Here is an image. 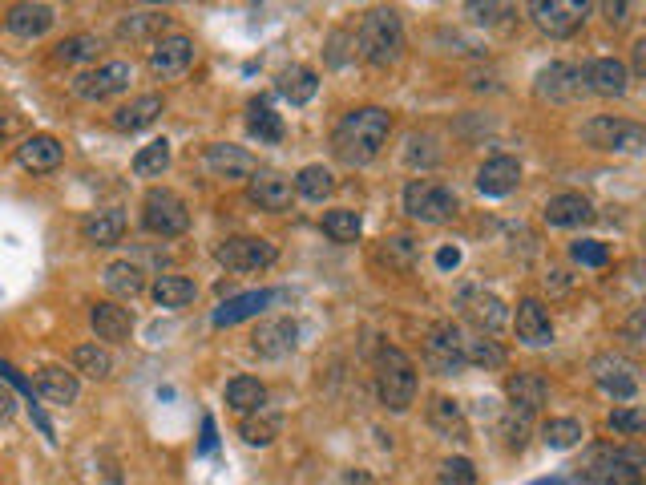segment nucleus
I'll return each mask as SVG.
<instances>
[{
	"mask_svg": "<svg viewBox=\"0 0 646 485\" xmlns=\"http://www.w3.org/2000/svg\"><path fill=\"white\" fill-rule=\"evenodd\" d=\"M388 134H392V114L380 106H360L340 118V126L332 134V150L344 166H368L380 158Z\"/></svg>",
	"mask_w": 646,
	"mask_h": 485,
	"instance_id": "f257e3e1",
	"label": "nucleus"
},
{
	"mask_svg": "<svg viewBox=\"0 0 646 485\" xmlns=\"http://www.w3.org/2000/svg\"><path fill=\"white\" fill-rule=\"evenodd\" d=\"M574 469L590 485H646V453L634 441L630 445L598 441L582 453V461Z\"/></svg>",
	"mask_w": 646,
	"mask_h": 485,
	"instance_id": "f03ea898",
	"label": "nucleus"
},
{
	"mask_svg": "<svg viewBox=\"0 0 646 485\" xmlns=\"http://www.w3.org/2000/svg\"><path fill=\"white\" fill-rule=\"evenodd\" d=\"M416 388H420V376H416V364L404 348L396 344H384L380 356H376V397L388 413H408L412 401H416Z\"/></svg>",
	"mask_w": 646,
	"mask_h": 485,
	"instance_id": "7ed1b4c3",
	"label": "nucleus"
},
{
	"mask_svg": "<svg viewBox=\"0 0 646 485\" xmlns=\"http://www.w3.org/2000/svg\"><path fill=\"white\" fill-rule=\"evenodd\" d=\"M356 49L372 69H388L404 57V21L396 9H372L356 33Z\"/></svg>",
	"mask_w": 646,
	"mask_h": 485,
	"instance_id": "20e7f679",
	"label": "nucleus"
},
{
	"mask_svg": "<svg viewBox=\"0 0 646 485\" xmlns=\"http://www.w3.org/2000/svg\"><path fill=\"white\" fill-rule=\"evenodd\" d=\"M457 207H461L457 190L437 178H412L404 186V215L416 223H449Z\"/></svg>",
	"mask_w": 646,
	"mask_h": 485,
	"instance_id": "39448f33",
	"label": "nucleus"
},
{
	"mask_svg": "<svg viewBox=\"0 0 646 485\" xmlns=\"http://www.w3.org/2000/svg\"><path fill=\"white\" fill-rule=\"evenodd\" d=\"M142 227L158 239H178L190 231V207L182 203V194L166 186H150L142 199Z\"/></svg>",
	"mask_w": 646,
	"mask_h": 485,
	"instance_id": "423d86ee",
	"label": "nucleus"
},
{
	"mask_svg": "<svg viewBox=\"0 0 646 485\" xmlns=\"http://www.w3.org/2000/svg\"><path fill=\"white\" fill-rule=\"evenodd\" d=\"M214 259H219L227 271H235V275H255V271L275 267L279 247L271 239H259V235H231V239L219 243Z\"/></svg>",
	"mask_w": 646,
	"mask_h": 485,
	"instance_id": "0eeeda50",
	"label": "nucleus"
},
{
	"mask_svg": "<svg viewBox=\"0 0 646 485\" xmlns=\"http://www.w3.org/2000/svg\"><path fill=\"white\" fill-rule=\"evenodd\" d=\"M582 138L594 146V150H606V154H638L646 146V130L630 118H610V114H598L582 126Z\"/></svg>",
	"mask_w": 646,
	"mask_h": 485,
	"instance_id": "6e6552de",
	"label": "nucleus"
},
{
	"mask_svg": "<svg viewBox=\"0 0 646 485\" xmlns=\"http://www.w3.org/2000/svg\"><path fill=\"white\" fill-rule=\"evenodd\" d=\"M590 376L610 401L630 405L638 397V364L630 356H622V352H598L590 360Z\"/></svg>",
	"mask_w": 646,
	"mask_h": 485,
	"instance_id": "1a4fd4ad",
	"label": "nucleus"
},
{
	"mask_svg": "<svg viewBox=\"0 0 646 485\" xmlns=\"http://www.w3.org/2000/svg\"><path fill=\"white\" fill-rule=\"evenodd\" d=\"M424 360L433 364V372L453 376L465 368V332L453 320H437L424 336Z\"/></svg>",
	"mask_w": 646,
	"mask_h": 485,
	"instance_id": "9d476101",
	"label": "nucleus"
},
{
	"mask_svg": "<svg viewBox=\"0 0 646 485\" xmlns=\"http://www.w3.org/2000/svg\"><path fill=\"white\" fill-rule=\"evenodd\" d=\"M130 81H134V65H130V61H105V65L81 73V77L73 81V93L81 97V102H105V97L126 93Z\"/></svg>",
	"mask_w": 646,
	"mask_h": 485,
	"instance_id": "9b49d317",
	"label": "nucleus"
},
{
	"mask_svg": "<svg viewBox=\"0 0 646 485\" xmlns=\"http://www.w3.org/2000/svg\"><path fill=\"white\" fill-rule=\"evenodd\" d=\"M582 89H586L582 69L570 65V61H550L542 73H537V81H533L537 102H550V106H570V102H578Z\"/></svg>",
	"mask_w": 646,
	"mask_h": 485,
	"instance_id": "f8f14e48",
	"label": "nucleus"
},
{
	"mask_svg": "<svg viewBox=\"0 0 646 485\" xmlns=\"http://www.w3.org/2000/svg\"><path fill=\"white\" fill-rule=\"evenodd\" d=\"M457 308L481 328V336H493V332H501L509 324V308L493 296V291H485L477 283H461L457 287Z\"/></svg>",
	"mask_w": 646,
	"mask_h": 485,
	"instance_id": "ddd939ff",
	"label": "nucleus"
},
{
	"mask_svg": "<svg viewBox=\"0 0 646 485\" xmlns=\"http://www.w3.org/2000/svg\"><path fill=\"white\" fill-rule=\"evenodd\" d=\"M586 13H590L586 0H533V5H529L533 25L542 29V33H550V37L578 33L582 21H586Z\"/></svg>",
	"mask_w": 646,
	"mask_h": 485,
	"instance_id": "4468645a",
	"label": "nucleus"
},
{
	"mask_svg": "<svg viewBox=\"0 0 646 485\" xmlns=\"http://www.w3.org/2000/svg\"><path fill=\"white\" fill-rule=\"evenodd\" d=\"M247 199H251L259 211L283 215V211H291V203H295V186H291V178H283V174H275V170H255V174L247 178Z\"/></svg>",
	"mask_w": 646,
	"mask_h": 485,
	"instance_id": "2eb2a0df",
	"label": "nucleus"
},
{
	"mask_svg": "<svg viewBox=\"0 0 646 485\" xmlns=\"http://www.w3.org/2000/svg\"><path fill=\"white\" fill-rule=\"evenodd\" d=\"M190 65H194V41H190L186 33H170V37H158V41L150 45V73H154V77L174 81V77H182Z\"/></svg>",
	"mask_w": 646,
	"mask_h": 485,
	"instance_id": "dca6fc26",
	"label": "nucleus"
},
{
	"mask_svg": "<svg viewBox=\"0 0 646 485\" xmlns=\"http://www.w3.org/2000/svg\"><path fill=\"white\" fill-rule=\"evenodd\" d=\"M513 328H517V340L529 344V348H546L554 344V320H550V308L542 300H521L517 304V316H513Z\"/></svg>",
	"mask_w": 646,
	"mask_h": 485,
	"instance_id": "f3484780",
	"label": "nucleus"
},
{
	"mask_svg": "<svg viewBox=\"0 0 646 485\" xmlns=\"http://www.w3.org/2000/svg\"><path fill=\"white\" fill-rule=\"evenodd\" d=\"M89 328L105 344H122L134 332V316H130V308H122L114 300H97V304H89Z\"/></svg>",
	"mask_w": 646,
	"mask_h": 485,
	"instance_id": "a211bd4d",
	"label": "nucleus"
},
{
	"mask_svg": "<svg viewBox=\"0 0 646 485\" xmlns=\"http://www.w3.org/2000/svg\"><path fill=\"white\" fill-rule=\"evenodd\" d=\"M206 170L214 178H227V182H239V178H251L255 174V154L235 146V142H214L206 146Z\"/></svg>",
	"mask_w": 646,
	"mask_h": 485,
	"instance_id": "6ab92c4d",
	"label": "nucleus"
},
{
	"mask_svg": "<svg viewBox=\"0 0 646 485\" xmlns=\"http://www.w3.org/2000/svg\"><path fill=\"white\" fill-rule=\"evenodd\" d=\"M521 182V162L509 154H493L477 166V190L489 194V199H505L509 190H517Z\"/></svg>",
	"mask_w": 646,
	"mask_h": 485,
	"instance_id": "aec40b11",
	"label": "nucleus"
},
{
	"mask_svg": "<svg viewBox=\"0 0 646 485\" xmlns=\"http://www.w3.org/2000/svg\"><path fill=\"white\" fill-rule=\"evenodd\" d=\"M505 397H509L513 413L533 417L537 409L546 405L550 384H546V376H537V372H513V376H505Z\"/></svg>",
	"mask_w": 646,
	"mask_h": 485,
	"instance_id": "412c9836",
	"label": "nucleus"
},
{
	"mask_svg": "<svg viewBox=\"0 0 646 485\" xmlns=\"http://www.w3.org/2000/svg\"><path fill=\"white\" fill-rule=\"evenodd\" d=\"M33 393L49 405H73L77 393H81V380H77V372L61 368V364H45L33 376Z\"/></svg>",
	"mask_w": 646,
	"mask_h": 485,
	"instance_id": "4be33fe9",
	"label": "nucleus"
},
{
	"mask_svg": "<svg viewBox=\"0 0 646 485\" xmlns=\"http://www.w3.org/2000/svg\"><path fill=\"white\" fill-rule=\"evenodd\" d=\"M542 219H546L550 227L574 231V227H586V223L594 219V203L586 199V194H578V190H562V194H554V199L546 203Z\"/></svg>",
	"mask_w": 646,
	"mask_h": 485,
	"instance_id": "5701e85b",
	"label": "nucleus"
},
{
	"mask_svg": "<svg viewBox=\"0 0 646 485\" xmlns=\"http://www.w3.org/2000/svg\"><path fill=\"white\" fill-rule=\"evenodd\" d=\"M582 81L590 93L598 97H622L630 89V69L618 61V57H594L586 69H582Z\"/></svg>",
	"mask_w": 646,
	"mask_h": 485,
	"instance_id": "b1692460",
	"label": "nucleus"
},
{
	"mask_svg": "<svg viewBox=\"0 0 646 485\" xmlns=\"http://www.w3.org/2000/svg\"><path fill=\"white\" fill-rule=\"evenodd\" d=\"M162 110H166L162 93H138L134 102H126V106H118V110L110 114V126L122 130V134H138V130L154 126V122L162 118Z\"/></svg>",
	"mask_w": 646,
	"mask_h": 485,
	"instance_id": "393cba45",
	"label": "nucleus"
},
{
	"mask_svg": "<svg viewBox=\"0 0 646 485\" xmlns=\"http://www.w3.org/2000/svg\"><path fill=\"white\" fill-rule=\"evenodd\" d=\"M61 158H65V146L53 134H33V138H25L17 146V162L29 174H53L61 166Z\"/></svg>",
	"mask_w": 646,
	"mask_h": 485,
	"instance_id": "a878e982",
	"label": "nucleus"
},
{
	"mask_svg": "<svg viewBox=\"0 0 646 485\" xmlns=\"http://www.w3.org/2000/svg\"><path fill=\"white\" fill-rule=\"evenodd\" d=\"M271 300H275V291H243V296H231V300H223L219 308H214L210 324L214 328H235L243 320H255Z\"/></svg>",
	"mask_w": 646,
	"mask_h": 485,
	"instance_id": "bb28decb",
	"label": "nucleus"
},
{
	"mask_svg": "<svg viewBox=\"0 0 646 485\" xmlns=\"http://www.w3.org/2000/svg\"><path fill=\"white\" fill-rule=\"evenodd\" d=\"M122 235H126V215H122L118 207L89 211V215L81 219V239H85L89 247H114V243H122Z\"/></svg>",
	"mask_w": 646,
	"mask_h": 485,
	"instance_id": "cd10ccee",
	"label": "nucleus"
},
{
	"mask_svg": "<svg viewBox=\"0 0 646 485\" xmlns=\"http://www.w3.org/2000/svg\"><path fill=\"white\" fill-rule=\"evenodd\" d=\"M53 21H57V13H53L49 5H13V9L5 13V29H9L13 37H21V41L45 37V33L53 29Z\"/></svg>",
	"mask_w": 646,
	"mask_h": 485,
	"instance_id": "c85d7f7f",
	"label": "nucleus"
},
{
	"mask_svg": "<svg viewBox=\"0 0 646 485\" xmlns=\"http://www.w3.org/2000/svg\"><path fill=\"white\" fill-rule=\"evenodd\" d=\"M295 320H271V324H259V332L251 336V352L263 356V360H279L287 352H295Z\"/></svg>",
	"mask_w": 646,
	"mask_h": 485,
	"instance_id": "c756f323",
	"label": "nucleus"
},
{
	"mask_svg": "<svg viewBox=\"0 0 646 485\" xmlns=\"http://www.w3.org/2000/svg\"><path fill=\"white\" fill-rule=\"evenodd\" d=\"M101 283H105V291H110V296L134 300V296H142V291H146V271L138 263H130V259H114L110 267L101 271Z\"/></svg>",
	"mask_w": 646,
	"mask_h": 485,
	"instance_id": "7c9ffc66",
	"label": "nucleus"
},
{
	"mask_svg": "<svg viewBox=\"0 0 646 485\" xmlns=\"http://www.w3.org/2000/svg\"><path fill=\"white\" fill-rule=\"evenodd\" d=\"M150 296H154V304L158 308H166V312H178V308H186V304H194L198 300V283L194 279H186V275H158L154 279V287H150Z\"/></svg>",
	"mask_w": 646,
	"mask_h": 485,
	"instance_id": "2f4dec72",
	"label": "nucleus"
},
{
	"mask_svg": "<svg viewBox=\"0 0 646 485\" xmlns=\"http://www.w3.org/2000/svg\"><path fill=\"white\" fill-rule=\"evenodd\" d=\"M291 186H295V199H307V203H323V199H332V190H336V174L323 166V162H311V166H303L295 178H291Z\"/></svg>",
	"mask_w": 646,
	"mask_h": 485,
	"instance_id": "473e14b6",
	"label": "nucleus"
},
{
	"mask_svg": "<svg viewBox=\"0 0 646 485\" xmlns=\"http://www.w3.org/2000/svg\"><path fill=\"white\" fill-rule=\"evenodd\" d=\"M275 89L287 97L291 106H307L311 97L319 93V77H315V69H307V65H291V69H283V73H279Z\"/></svg>",
	"mask_w": 646,
	"mask_h": 485,
	"instance_id": "72a5a7b5",
	"label": "nucleus"
},
{
	"mask_svg": "<svg viewBox=\"0 0 646 485\" xmlns=\"http://www.w3.org/2000/svg\"><path fill=\"white\" fill-rule=\"evenodd\" d=\"M73 372H81V376H89V380H110V376H114V356H110V348H101L97 340L77 344V348H73Z\"/></svg>",
	"mask_w": 646,
	"mask_h": 485,
	"instance_id": "f704fd0d",
	"label": "nucleus"
},
{
	"mask_svg": "<svg viewBox=\"0 0 646 485\" xmlns=\"http://www.w3.org/2000/svg\"><path fill=\"white\" fill-rule=\"evenodd\" d=\"M428 425L441 429L449 441H469V425H465V413L457 401L449 397H437L433 405H428Z\"/></svg>",
	"mask_w": 646,
	"mask_h": 485,
	"instance_id": "c9c22d12",
	"label": "nucleus"
},
{
	"mask_svg": "<svg viewBox=\"0 0 646 485\" xmlns=\"http://www.w3.org/2000/svg\"><path fill=\"white\" fill-rule=\"evenodd\" d=\"M227 405L235 409V413H255V409H263L267 405V384L263 380H255V376H235L231 384H227Z\"/></svg>",
	"mask_w": 646,
	"mask_h": 485,
	"instance_id": "e433bc0d",
	"label": "nucleus"
},
{
	"mask_svg": "<svg viewBox=\"0 0 646 485\" xmlns=\"http://www.w3.org/2000/svg\"><path fill=\"white\" fill-rule=\"evenodd\" d=\"M279 429H283V417H279L275 409H267V405H263V409H255V413H247V417H243V425H239L243 441H247V445H259V449H263V445H271V441L279 437Z\"/></svg>",
	"mask_w": 646,
	"mask_h": 485,
	"instance_id": "4c0bfd02",
	"label": "nucleus"
},
{
	"mask_svg": "<svg viewBox=\"0 0 646 485\" xmlns=\"http://www.w3.org/2000/svg\"><path fill=\"white\" fill-rule=\"evenodd\" d=\"M97 53H101L97 33H73L53 45V61H61V65H85V61H97Z\"/></svg>",
	"mask_w": 646,
	"mask_h": 485,
	"instance_id": "58836bf2",
	"label": "nucleus"
},
{
	"mask_svg": "<svg viewBox=\"0 0 646 485\" xmlns=\"http://www.w3.org/2000/svg\"><path fill=\"white\" fill-rule=\"evenodd\" d=\"M247 130H251V138H259V142H267V146L283 142V118H279L267 102H251V106H247Z\"/></svg>",
	"mask_w": 646,
	"mask_h": 485,
	"instance_id": "ea45409f",
	"label": "nucleus"
},
{
	"mask_svg": "<svg viewBox=\"0 0 646 485\" xmlns=\"http://www.w3.org/2000/svg\"><path fill=\"white\" fill-rule=\"evenodd\" d=\"M360 231H364V219L352 207H336V211L323 215V235H328L332 243H356Z\"/></svg>",
	"mask_w": 646,
	"mask_h": 485,
	"instance_id": "a19ab883",
	"label": "nucleus"
},
{
	"mask_svg": "<svg viewBox=\"0 0 646 485\" xmlns=\"http://www.w3.org/2000/svg\"><path fill=\"white\" fill-rule=\"evenodd\" d=\"M166 170H170V142L166 138H154L134 154V174L138 178H162Z\"/></svg>",
	"mask_w": 646,
	"mask_h": 485,
	"instance_id": "79ce46f5",
	"label": "nucleus"
},
{
	"mask_svg": "<svg viewBox=\"0 0 646 485\" xmlns=\"http://www.w3.org/2000/svg\"><path fill=\"white\" fill-rule=\"evenodd\" d=\"M465 364L473 368H505V348L489 336H465Z\"/></svg>",
	"mask_w": 646,
	"mask_h": 485,
	"instance_id": "37998d69",
	"label": "nucleus"
},
{
	"mask_svg": "<svg viewBox=\"0 0 646 485\" xmlns=\"http://www.w3.org/2000/svg\"><path fill=\"white\" fill-rule=\"evenodd\" d=\"M166 25H170L166 13H130L118 21V41H146L150 33H158Z\"/></svg>",
	"mask_w": 646,
	"mask_h": 485,
	"instance_id": "c03bdc74",
	"label": "nucleus"
},
{
	"mask_svg": "<svg viewBox=\"0 0 646 485\" xmlns=\"http://www.w3.org/2000/svg\"><path fill=\"white\" fill-rule=\"evenodd\" d=\"M582 437H586V429H582V421H574V417H550V421L542 425V441H546L550 449H574Z\"/></svg>",
	"mask_w": 646,
	"mask_h": 485,
	"instance_id": "a18cd8bd",
	"label": "nucleus"
},
{
	"mask_svg": "<svg viewBox=\"0 0 646 485\" xmlns=\"http://www.w3.org/2000/svg\"><path fill=\"white\" fill-rule=\"evenodd\" d=\"M606 429H610L614 437H638V433L646 429V417H642V409H634V405H618V409L606 417Z\"/></svg>",
	"mask_w": 646,
	"mask_h": 485,
	"instance_id": "49530a36",
	"label": "nucleus"
},
{
	"mask_svg": "<svg viewBox=\"0 0 646 485\" xmlns=\"http://www.w3.org/2000/svg\"><path fill=\"white\" fill-rule=\"evenodd\" d=\"M570 259L582 263V267H606L610 263V247L598 243V239H578V243H570Z\"/></svg>",
	"mask_w": 646,
	"mask_h": 485,
	"instance_id": "de8ad7c7",
	"label": "nucleus"
},
{
	"mask_svg": "<svg viewBox=\"0 0 646 485\" xmlns=\"http://www.w3.org/2000/svg\"><path fill=\"white\" fill-rule=\"evenodd\" d=\"M501 437H505V449H509V453H521V449H525V437H529V417L509 409V413L501 417Z\"/></svg>",
	"mask_w": 646,
	"mask_h": 485,
	"instance_id": "09e8293b",
	"label": "nucleus"
},
{
	"mask_svg": "<svg viewBox=\"0 0 646 485\" xmlns=\"http://www.w3.org/2000/svg\"><path fill=\"white\" fill-rule=\"evenodd\" d=\"M437 477H441V485H477V469L469 457H445Z\"/></svg>",
	"mask_w": 646,
	"mask_h": 485,
	"instance_id": "8fccbe9b",
	"label": "nucleus"
},
{
	"mask_svg": "<svg viewBox=\"0 0 646 485\" xmlns=\"http://www.w3.org/2000/svg\"><path fill=\"white\" fill-rule=\"evenodd\" d=\"M602 13H606V25H610V29H622V25H626L630 5H626V0H618V5H602Z\"/></svg>",
	"mask_w": 646,
	"mask_h": 485,
	"instance_id": "3c124183",
	"label": "nucleus"
},
{
	"mask_svg": "<svg viewBox=\"0 0 646 485\" xmlns=\"http://www.w3.org/2000/svg\"><path fill=\"white\" fill-rule=\"evenodd\" d=\"M13 409H17V397H13V388L0 380V421H9L13 417Z\"/></svg>",
	"mask_w": 646,
	"mask_h": 485,
	"instance_id": "603ef678",
	"label": "nucleus"
},
{
	"mask_svg": "<svg viewBox=\"0 0 646 485\" xmlns=\"http://www.w3.org/2000/svg\"><path fill=\"white\" fill-rule=\"evenodd\" d=\"M622 332H626V344H630V348H638V344H642V312H634V316L626 320V328H622Z\"/></svg>",
	"mask_w": 646,
	"mask_h": 485,
	"instance_id": "864d4df0",
	"label": "nucleus"
},
{
	"mask_svg": "<svg viewBox=\"0 0 646 485\" xmlns=\"http://www.w3.org/2000/svg\"><path fill=\"white\" fill-rule=\"evenodd\" d=\"M465 13H473L477 21H493V13H505V5H469Z\"/></svg>",
	"mask_w": 646,
	"mask_h": 485,
	"instance_id": "5fc2aeb1",
	"label": "nucleus"
},
{
	"mask_svg": "<svg viewBox=\"0 0 646 485\" xmlns=\"http://www.w3.org/2000/svg\"><path fill=\"white\" fill-rule=\"evenodd\" d=\"M646 73V41H634V73L630 77H642Z\"/></svg>",
	"mask_w": 646,
	"mask_h": 485,
	"instance_id": "6e6d98bb",
	"label": "nucleus"
},
{
	"mask_svg": "<svg viewBox=\"0 0 646 485\" xmlns=\"http://www.w3.org/2000/svg\"><path fill=\"white\" fill-rule=\"evenodd\" d=\"M437 263H441V267H457V263H461V251H457V247H441V251H437Z\"/></svg>",
	"mask_w": 646,
	"mask_h": 485,
	"instance_id": "4d7b16f0",
	"label": "nucleus"
},
{
	"mask_svg": "<svg viewBox=\"0 0 646 485\" xmlns=\"http://www.w3.org/2000/svg\"><path fill=\"white\" fill-rule=\"evenodd\" d=\"M202 449H214V421H202Z\"/></svg>",
	"mask_w": 646,
	"mask_h": 485,
	"instance_id": "13d9d810",
	"label": "nucleus"
},
{
	"mask_svg": "<svg viewBox=\"0 0 646 485\" xmlns=\"http://www.w3.org/2000/svg\"><path fill=\"white\" fill-rule=\"evenodd\" d=\"M5 130H9V122H5V118H0V134H5Z\"/></svg>",
	"mask_w": 646,
	"mask_h": 485,
	"instance_id": "bf43d9fd",
	"label": "nucleus"
}]
</instances>
